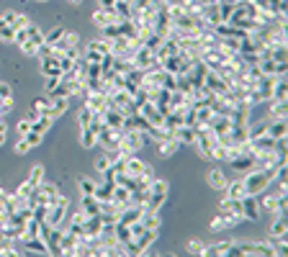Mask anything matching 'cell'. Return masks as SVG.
Wrapping results in <instances>:
<instances>
[{"label":"cell","mask_w":288,"mask_h":257,"mask_svg":"<svg viewBox=\"0 0 288 257\" xmlns=\"http://www.w3.org/2000/svg\"><path fill=\"white\" fill-rule=\"evenodd\" d=\"M70 3H72V5H83V0H70Z\"/></svg>","instance_id":"cell-56"},{"label":"cell","mask_w":288,"mask_h":257,"mask_svg":"<svg viewBox=\"0 0 288 257\" xmlns=\"http://www.w3.org/2000/svg\"><path fill=\"white\" fill-rule=\"evenodd\" d=\"M67 208H70V198L57 195V201L47 208V224L49 226H62V221L67 219Z\"/></svg>","instance_id":"cell-4"},{"label":"cell","mask_w":288,"mask_h":257,"mask_svg":"<svg viewBox=\"0 0 288 257\" xmlns=\"http://www.w3.org/2000/svg\"><path fill=\"white\" fill-rule=\"evenodd\" d=\"M208 129H211V134L214 137H221V134H226L232 129V121H229V116H211V121H208Z\"/></svg>","instance_id":"cell-17"},{"label":"cell","mask_w":288,"mask_h":257,"mask_svg":"<svg viewBox=\"0 0 288 257\" xmlns=\"http://www.w3.org/2000/svg\"><path fill=\"white\" fill-rule=\"evenodd\" d=\"M281 234H288L286 216H276V221L270 224V237H281Z\"/></svg>","instance_id":"cell-34"},{"label":"cell","mask_w":288,"mask_h":257,"mask_svg":"<svg viewBox=\"0 0 288 257\" xmlns=\"http://www.w3.org/2000/svg\"><path fill=\"white\" fill-rule=\"evenodd\" d=\"M273 183V175L265 168H255L250 172L242 175V185H245V195H260L263 190H268V185Z\"/></svg>","instance_id":"cell-1"},{"label":"cell","mask_w":288,"mask_h":257,"mask_svg":"<svg viewBox=\"0 0 288 257\" xmlns=\"http://www.w3.org/2000/svg\"><path fill=\"white\" fill-rule=\"evenodd\" d=\"M80 144H83L85 149H93V147L98 144V142H96V134L90 131L88 126H85V129H80Z\"/></svg>","instance_id":"cell-37"},{"label":"cell","mask_w":288,"mask_h":257,"mask_svg":"<svg viewBox=\"0 0 288 257\" xmlns=\"http://www.w3.org/2000/svg\"><path fill=\"white\" fill-rule=\"evenodd\" d=\"M131 65H134V67H139V70H149L152 65H157V59H155V52L142 44V47L134 52V57H131Z\"/></svg>","instance_id":"cell-8"},{"label":"cell","mask_w":288,"mask_h":257,"mask_svg":"<svg viewBox=\"0 0 288 257\" xmlns=\"http://www.w3.org/2000/svg\"><path fill=\"white\" fill-rule=\"evenodd\" d=\"M206 72H208V67H206V65L201 62V59H195V62H193V67H191V70L186 72V78L191 80L193 90L203 85V78H206Z\"/></svg>","instance_id":"cell-13"},{"label":"cell","mask_w":288,"mask_h":257,"mask_svg":"<svg viewBox=\"0 0 288 257\" xmlns=\"http://www.w3.org/2000/svg\"><path fill=\"white\" fill-rule=\"evenodd\" d=\"M149 142V137L144 131L139 129H131V131H121V142H118V149L116 152L118 155H124V157H131V155H139L142 152V147Z\"/></svg>","instance_id":"cell-2"},{"label":"cell","mask_w":288,"mask_h":257,"mask_svg":"<svg viewBox=\"0 0 288 257\" xmlns=\"http://www.w3.org/2000/svg\"><path fill=\"white\" fill-rule=\"evenodd\" d=\"M203 85L211 90V93H214V95H224L226 93V90H229V83H226V80H221L219 78V75L214 72V70H208L206 72V78H203Z\"/></svg>","instance_id":"cell-10"},{"label":"cell","mask_w":288,"mask_h":257,"mask_svg":"<svg viewBox=\"0 0 288 257\" xmlns=\"http://www.w3.org/2000/svg\"><path fill=\"white\" fill-rule=\"evenodd\" d=\"M78 190H80V195H93V190H96V183H93V180H90V177H80L78 180Z\"/></svg>","instance_id":"cell-38"},{"label":"cell","mask_w":288,"mask_h":257,"mask_svg":"<svg viewBox=\"0 0 288 257\" xmlns=\"http://www.w3.org/2000/svg\"><path fill=\"white\" fill-rule=\"evenodd\" d=\"M16 131H18V137H23L26 131H31V116L21 118V121H18V126H16Z\"/></svg>","instance_id":"cell-47"},{"label":"cell","mask_w":288,"mask_h":257,"mask_svg":"<svg viewBox=\"0 0 288 257\" xmlns=\"http://www.w3.org/2000/svg\"><path fill=\"white\" fill-rule=\"evenodd\" d=\"M57 195H59V190H57V185L54 183H44V180H41V183L31 190V193H28V198H26V203L28 206H52L54 201H57Z\"/></svg>","instance_id":"cell-3"},{"label":"cell","mask_w":288,"mask_h":257,"mask_svg":"<svg viewBox=\"0 0 288 257\" xmlns=\"http://www.w3.org/2000/svg\"><path fill=\"white\" fill-rule=\"evenodd\" d=\"M229 245H232V242H219V245H211V247H206V252H203V255H208V257L229 255Z\"/></svg>","instance_id":"cell-33"},{"label":"cell","mask_w":288,"mask_h":257,"mask_svg":"<svg viewBox=\"0 0 288 257\" xmlns=\"http://www.w3.org/2000/svg\"><path fill=\"white\" fill-rule=\"evenodd\" d=\"M242 195H245V185H242V177H239V180H232V183H226V185H224V198H234V201H239Z\"/></svg>","instance_id":"cell-25"},{"label":"cell","mask_w":288,"mask_h":257,"mask_svg":"<svg viewBox=\"0 0 288 257\" xmlns=\"http://www.w3.org/2000/svg\"><path fill=\"white\" fill-rule=\"evenodd\" d=\"M270 59H273V62H288L286 47H273V49H270Z\"/></svg>","instance_id":"cell-42"},{"label":"cell","mask_w":288,"mask_h":257,"mask_svg":"<svg viewBox=\"0 0 288 257\" xmlns=\"http://www.w3.org/2000/svg\"><path fill=\"white\" fill-rule=\"evenodd\" d=\"M41 180H44V168H41V165H36V168L31 170V175H28V183H31L34 188L41 183Z\"/></svg>","instance_id":"cell-45"},{"label":"cell","mask_w":288,"mask_h":257,"mask_svg":"<svg viewBox=\"0 0 288 257\" xmlns=\"http://www.w3.org/2000/svg\"><path fill=\"white\" fill-rule=\"evenodd\" d=\"M286 95H288L286 75H276V83H273V90H270V98L268 100H286Z\"/></svg>","instance_id":"cell-20"},{"label":"cell","mask_w":288,"mask_h":257,"mask_svg":"<svg viewBox=\"0 0 288 257\" xmlns=\"http://www.w3.org/2000/svg\"><path fill=\"white\" fill-rule=\"evenodd\" d=\"M70 47H78V34H75V31H65V36H62V39H59V41L54 44V47H52V57L57 59L59 54H65Z\"/></svg>","instance_id":"cell-14"},{"label":"cell","mask_w":288,"mask_h":257,"mask_svg":"<svg viewBox=\"0 0 288 257\" xmlns=\"http://www.w3.org/2000/svg\"><path fill=\"white\" fill-rule=\"evenodd\" d=\"M28 149H31V144H28L23 137H18V142H16V155H26Z\"/></svg>","instance_id":"cell-51"},{"label":"cell","mask_w":288,"mask_h":257,"mask_svg":"<svg viewBox=\"0 0 288 257\" xmlns=\"http://www.w3.org/2000/svg\"><path fill=\"white\" fill-rule=\"evenodd\" d=\"M59 242H62V226H52L47 239H44V245H47L49 255H62V247H59Z\"/></svg>","instance_id":"cell-15"},{"label":"cell","mask_w":288,"mask_h":257,"mask_svg":"<svg viewBox=\"0 0 288 257\" xmlns=\"http://www.w3.org/2000/svg\"><path fill=\"white\" fill-rule=\"evenodd\" d=\"M180 147H183V144H180L175 137H168V139L157 142V149H160V155H162V157H173V155L178 152Z\"/></svg>","instance_id":"cell-23"},{"label":"cell","mask_w":288,"mask_h":257,"mask_svg":"<svg viewBox=\"0 0 288 257\" xmlns=\"http://www.w3.org/2000/svg\"><path fill=\"white\" fill-rule=\"evenodd\" d=\"M270 103V118H286V100H268Z\"/></svg>","instance_id":"cell-36"},{"label":"cell","mask_w":288,"mask_h":257,"mask_svg":"<svg viewBox=\"0 0 288 257\" xmlns=\"http://www.w3.org/2000/svg\"><path fill=\"white\" fill-rule=\"evenodd\" d=\"M67 105H70V98H57V95H49V111H47V116L54 121V118H59L65 111H67Z\"/></svg>","instance_id":"cell-19"},{"label":"cell","mask_w":288,"mask_h":257,"mask_svg":"<svg viewBox=\"0 0 288 257\" xmlns=\"http://www.w3.org/2000/svg\"><path fill=\"white\" fill-rule=\"evenodd\" d=\"M5 98H13V90H10V85L0 83V100H5Z\"/></svg>","instance_id":"cell-53"},{"label":"cell","mask_w":288,"mask_h":257,"mask_svg":"<svg viewBox=\"0 0 288 257\" xmlns=\"http://www.w3.org/2000/svg\"><path fill=\"white\" fill-rule=\"evenodd\" d=\"M226 183H229V180L224 177V172H221V170H211V172H208V185L214 188V190H224V185H226Z\"/></svg>","instance_id":"cell-32"},{"label":"cell","mask_w":288,"mask_h":257,"mask_svg":"<svg viewBox=\"0 0 288 257\" xmlns=\"http://www.w3.org/2000/svg\"><path fill=\"white\" fill-rule=\"evenodd\" d=\"M142 224H144V229H160V211H144L142 214Z\"/></svg>","instance_id":"cell-31"},{"label":"cell","mask_w":288,"mask_h":257,"mask_svg":"<svg viewBox=\"0 0 288 257\" xmlns=\"http://www.w3.org/2000/svg\"><path fill=\"white\" fill-rule=\"evenodd\" d=\"M219 211H221V214H239L242 216V198L239 201H234V198L219 201Z\"/></svg>","instance_id":"cell-29"},{"label":"cell","mask_w":288,"mask_h":257,"mask_svg":"<svg viewBox=\"0 0 288 257\" xmlns=\"http://www.w3.org/2000/svg\"><path fill=\"white\" fill-rule=\"evenodd\" d=\"M157 234H160V229H142L136 237H131V242H134V247L139 250V255H144L149 250V245L157 239Z\"/></svg>","instance_id":"cell-9"},{"label":"cell","mask_w":288,"mask_h":257,"mask_svg":"<svg viewBox=\"0 0 288 257\" xmlns=\"http://www.w3.org/2000/svg\"><path fill=\"white\" fill-rule=\"evenodd\" d=\"M80 211H85L88 216L100 214V211H98V201H96V195H83V198H80Z\"/></svg>","instance_id":"cell-30"},{"label":"cell","mask_w":288,"mask_h":257,"mask_svg":"<svg viewBox=\"0 0 288 257\" xmlns=\"http://www.w3.org/2000/svg\"><path fill=\"white\" fill-rule=\"evenodd\" d=\"M96 142L105 149V152H116V149H118V142H121V129L103 126V129L96 134Z\"/></svg>","instance_id":"cell-5"},{"label":"cell","mask_w":288,"mask_h":257,"mask_svg":"<svg viewBox=\"0 0 288 257\" xmlns=\"http://www.w3.org/2000/svg\"><path fill=\"white\" fill-rule=\"evenodd\" d=\"M47 111H49V98H36L31 116H47Z\"/></svg>","instance_id":"cell-39"},{"label":"cell","mask_w":288,"mask_h":257,"mask_svg":"<svg viewBox=\"0 0 288 257\" xmlns=\"http://www.w3.org/2000/svg\"><path fill=\"white\" fill-rule=\"evenodd\" d=\"M93 165H96V170H98V172H105V170L111 168V155H103V157H98Z\"/></svg>","instance_id":"cell-46"},{"label":"cell","mask_w":288,"mask_h":257,"mask_svg":"<svg viewBox=\"0 0 288 257\" xmlns=\"http://www.w3.org/2000/svg\"><path fill=\"white\" fill-rule=\"evenodd\" d=\"M239 221H245V216H239V214H219L211 219V232H226V229H234V226Z\"/></svg>","instance_id":"cell-7"},{"label":"cell","mask_w":288,"mask_h":257,"mask_svg":"<svg viewBox=\"0 0 288 257\" xmlns=\"http://www.w3.org/2000/svg\"><path fill=\"white\" fill-rule=\"evenodd\" d=\"M23 139H26L28 144H31V147H36V144H39L44 137H41V134H36V131L31 129V131H26V134H23Z\"/></svg>","instance_id":"cell-48"},{"label":"cell","mask_w":288,"mask_h":257,"mask_svg":"<svg viewBox=\"0 0 288 257\" xmlns=\"http://www.w3.org/2000/svg\"><path fill=\"white\" fill-rule=\"evenodd\" d=\"M201 18L214 28V26H219V23H224V18H221V13H219V3H211V5H203L201 8Z\"/></svg>","instance_id":"cell-18"},{"label":"cell","mask_w":288,"mask_h":257,"mask_svg":"<svg viewBox=\"0 0 288 257\" xmlns=\"http://www.w3.org/2000/svg\"><path fill=\"white\" fill-rule=\"evenodd\" d=\"M144 168H147V162H142V160H136V155H131V157H126V175H131V177H142L144 175Z\"/></svg>","instance_id":"cell-24"},{"label":"cell","mask_w":288,"mask_h":257,"mask_svg":"<svg viewBox=\"0 0 288 257\" xmlns=\"http://www.w3.org/2000/svg\"><path fill=\"white\" fill-rule=\"evenodd\" d=\"M65 31H67L65 26H54L52 31H49V34H44V44H49V47H54V44H57L59 39L65 36Z\"/></svg>","instance_id":"cell-35"},{"label":"cell","mask_w":288,"mask_h":257,"mask_svg":"<svg viewBox=\"0 0 288 257\" xmlns=\"http://www.w3.org/2000/svg\"><path fill=\"white\" fill-rule=\"evenodd\" d=\"M242 216H245V221H257L260 219L257 195H242Z\"/></svg>","instance_id":"cell-11"},{"label":"cell","mask_w":288,"mask_h":257,"mask_svg":"<svg viewBox=\"0 0 288 257\" xmlns=\"http://www.w3.org/2000/svg\"><path fill=\"white\" fill-rule=\"evenodd\" d=\"M31 190H34V185L28 183V180H23V183H21V185L16 188V193L21 195V198H28V193H31Z\"/></svg>","instance_id":"cell-49"},{"label":"cell","mask_w":288,"mask_h":257,"mask_svg":"<svg viewBox=\"0 0 288 257\" xmlns=\"http://www.w3.org/2000/svg\"><path fill=\"white\" fill-rule=\"evenodd\" d=\"M52 124H54V121H52L49 116H31V129H34L36 134H41V137L52 129Z\"/></svg>","instance_id":"cell-27"},{"label":"cell","mask_w":288,"mask_h":257,"mask_svg":"<svg viewBox=\"0 0 288 257\" xmlns=\"http://www.w3.org/2000/svg\"><path fill=\"white\" fill-rule=\"evenodd\" d=\"M100 36H103V39H116V36H121L118 23H108V26H103V28H100Z\"/></svg>","instance_id":"cell-41"},{"label":"cell","mask_w":288,"mask_h":257,"mask_svg":"<svg viewBox=\"0 0 288 257\" xmlns=\"http://www.w3.org/2000/svg\"><path fill=\"white\" fill-rule=\"evenodd\" d=\"M268 134V124H260V126H255L250 129V139H257V137H265Z\"/></svg>","instance_id":"cell-50"},{"label":"cell","mask_w":288,"mask_h":257,"mask_svg":"<svg viewBox=\"0 0 288 257\" xmlns=\"http://www.w3.org/2000/svg\"><path fill=\"white\" fill-rule=\"evenodd\" d=\"M16 39V31H13V26H8L3 18H0V41H13Z\"/></svg>","instance_id":"cell-40"},{"label":"cell","mask_w":288,"mask_h":257,"mask_svg":"<svg viewBox=\"0 0 288 257\" xmlns=\"http://www.w3.org/2000/svg\"><path fill=\"white\" fill-rule=\"evenodd\" d=\"M93 23L98 28H103V26H108V23H118V16L113 13V8H96L93 10Z\"/></svg>","instance_id":"cell-16"},{"label":"cell","mask_w":288,"mask_h":257,"mask_svg":"<svg viewBox=\"0 0 288 257\" xmlns=\"http://www.w3.org/2000/svg\"><path fill=\"white\" fill-rule=\"evenodd\" d=\"M0 18H3V21H5L8 26H13V23H16V21H18V13H16V10H5V13H3V16H0Z\"/></svg>","instance_id":"cell-52"},{"label":"cell","mask_w":288,"mask_h":257,"mask_svg":"<svg viewBox=\"0 0 288 257\" xmlns=\"http://www.w3.org/2000/svg\"><path fill=\"white\" fill-rule=\"evenodd\" d=\"M90 118H93V111H90L88 105H83V111L78 113V126H80V129H85V126L90 124Z\"/></svg>","instance_id":"cell-43"},{"label":"cell","mask_w":288,"mask_h":257,"mask_svg":"<svg viewBox=\"0 0 288 257\" xmlns=\"http://www.w3.org/2000/svg\"><path fill=\"white\" fill-rule=\"evenodd\" d=\"M39 3H47V0H39Z\"/></svg>","instance_id":"cell-57"},{"label":"cell","mask_w":288,"mask_h":257,"mask_svg":"<svg viewBox=\"0 0 288 257\" xmlns=\"http://www.w3.org/2000/svg\"><path fill=\"white\" fill-rule=\"evenodd\" d=\"M57 83H59V75H57V78H47V93L52 95V90L57 87Z\"/></svg>","instance_id":"cell-54"},{"label":"cell","mask_w":288,"mask_h":257,"mask_svg":"<svg viewBox=\"0 0 288 257\" xmlns=\"http://www.w3.org/2000/svg\"><path fill=\"white\" fill-rule=\"evenodd\" d=\"M229 165H232L239 175H245V172H250V170L257 168V160H255L252 155H247V152H239L234 160H229Z\"/></svg>","instance_id":"cell-12"},{"label":"cell","mask_w":288,"mask_h":257,"mask_svg":"<svg viewBox=\"0 0 288 257\" xmlns=\"http://www.w3.org/2000/svg\"><path fill=\"white\" fill-rule=\"evenodd\" d=\"M26 31H28V39L21 44V52H23L26 57H34V54L39 52V47L44 44V34L39 31V26H34V23H28Z\"/></svg>","instance_id":"cell-6"},{"label":"cell","mask_w":288,"mask_h":257,"mask_svg":"<svg viewBox=\"0 0 288 257\" xmlns=\"http://www.w3.org/2000/svg\"><path fill=\"white\" fill-rule=\"evenodd\" d=\"M173 137H175L180 144H193V142H195V129L188 126V124H180V126L173 129Z\"/></svg>","instance_id":"cell-21"},{"label":"cell","mask_w":288,"mask_h":257,"mask_svg":"<svg viewBox=\"0 0 288 257\" xmlns=\"http://www.w3.org/2000/svg\"><path fill=\"white\" fill-rule=\"evenodd\" d=\"M23 250L26 252H39V255H49V250H47V245H44V239H39V237H31V239H23Z\"/></svg>","instance_id":"cell-28"},{"label":"cell","mask_w":288,"mask_h":257,"mask_svg":"<svg viewBox=\"0 0 288 257\" xmlns=\"http://www.w3.org/2000/svg\"><path fill=\"white\" fill-rule=\"evenodd\" d=\"M116 0H98V8H113Z\"/></svg>","instance_id":"cell-55"},{"label":"cell","mask_w":288,"mask_h":257,"mask_svg":"<svg viewBox=\"0 0 288 257\" xmlns=\"http://www.w3.org/2000/svg\"><path fill=\"white\" fill-rule=\"evenodd\" d=\"M288 134V129H286V118H276L273 124H268V137L270 139H283Z\"/></svg>","instance_id":"cell-26"},{"label":"cell","mask_w":288,"mask_h":257,"mask_svg":"<svg viewBox=\"0 0 288 257\" xmlns=\"http://www.w3.org/2000/svg\"><path fill=\"white\" fill-rule=\"evenodd\" d=\"M188 252H191V255H198V257H203L206 245H203V242H198V239H191V242H188Z\"/></svg>","instance_id":"cell-44"},{"label":"cell","mask_w":288,"mask_h":257,"mask_svg":"<svg viewBox=\"0 0 288 257\" xmlns=\"http://www.w3.org/2000/svg\"><path fill=\"white\" fill-rule=\"evenodd\" d=\"M39 70H41L44 78H57V75H62V72H59V62H57L54 57H44L41 65H39Z\"/></svg>","instance_id":"cell-22"}]
</instances>
